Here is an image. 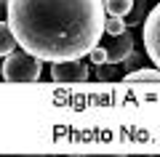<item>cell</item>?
Returning <instances> with one entry per match:
<instances>
[{"label": "cell", "instance_id": "cell-1", "mask_svg": "<svg viewBox=\"0 0 160 157\" xmlns=\"http://www.w3.org/2000/svg\"><path fill=\"white\" fill-rule=\"evenodd\" d=\"M104 0H8L16 43L43 61L83 59L104 35Z\"/></svg>", "mask_w": 160, "mask_h": 157}, {"label": "cell", "instance_id": "cell-2", "mask_svg": "<svg viewBox=\"0 0 160 157\" xmlns=\"http://www.w3.org/2000/svg\"><path fill=\"white\" fill-rule=\"evenodd\" d=\"M6 83H38L40 72H43V59L32 56L29 51H16L13 48L11 53L6 56L3 67H0Z\"/></svg>", "mask_w": 160, "mask_h": 157}, {"label": "cell", "instance_id": "cell-3", "mask_svg": "<svg viewBox=\"0 0 160 157\" xmlns=\"http://www.w3.org/2000/svg\"><path fill=\"white\" fill-rule=\"evenodd\" d=\"M144 45H147V56L160 69V3L147 13V22H144Z\"/></svg>", "mask_w": 160, "mask_h": 157}, {"label": "cell", "instance_id": "cell-4", "mask_svg": "<svg viewBox=\"0 0 160 157\" xmlns=\"http://www.w3.org/2000/svg\"><path fill=\"white\" fill-rule=\"evenodd\" d=\"M51 80H53V83H86V80H88V67L83 64V59L53 61Z\"/></svg>", "mask_w": 160, "mask_h": 157}, {"label": "cell", "instance_id": "cell-5", "mask_svg": "<svg viewBox=\"0 0 160 157\" xmlns=\"http://www.w3.org/2000/svg\"><path fill=\"white\" fill-rule=\"evenodd\" d=\"M131 51H133V35L128 32V29H123L120 35H115L112 45H107V61L120 64L128 53H131Z\"/></svg>", "mask_w": 160, "mask_h": 157}, {"label": "cell", "instance_id": "cell-6", "mask_svg": "<svg viewBox=\"0 0 160 157\" xmlns=\"http://www.w3.org/2000/svg\"><path fill=\"white\" fill-rule=\"evenodd\" d=\"M133 6H136V0H104V11L109 16H123L126 19Z\"/></svg>", "mask_w": 160, "mask_h": 157}, {"label": "cell", "instance_id": "cell-7", "mask_svg": "<svg viewBox=\"0 0 160 157\" xmlns=\"http://www.w3.org/2000/svg\"><path fill=\"white\" fill-rule=\"evenodd\" d=\"M16 45L19 43H16V37H13V32H11V24L0 22V56H8Z\"/></svg>", "mask_w": 160, "mask_h": 157}, {"label": "cell", "instance_id": "cell-8", "mask_svg": "<svg viewBox=\"0 0 160 157\" xmlns=\"http://www.w3.org/2000/svg\"><path fill=\"white\" fill-rule=\"evenodd\" d=\"M160 83V69H131L126 75V83Z\"/></svg>", "mask_w": 160, "mask_h": 157}, {"label": "cell", "instance_id": "cell-9", "mask_svg": "<svg viewBox=\"0 0 160 157\" xmlns=\"http://www.w3.org/2000/svg\"><path fill=\"white\" fill-rule=\"evenodd\" d=\"M123 29H126V19L123 16H109V19H104V32L107 35H120L123 32Z\"/></svg>", "mask_w": 160, "mask_h": 157}, {"label": "cell", "instance_id": "cell-10", "mask_svg": "<svg viewBox=\"0 0 160 157\" xmlns=\"http://www.w3.org/2000/svg\"><path fill=\"white\" fill-rule=\"evenodd\" d=\"M91 56V61H93V67H102L104 61H107V48H102V45H96V48L88 53Z\"/></svg>", "mask_w": 160, "mask_h": 157}, {"label": "cell", "instance_id": "cell-11", "mask_svg": "<svg viewBox=\"0 0 160 157\" xmlns=\"http://www.w3.org/2000/svg\"><path fill=\"white\" fill-rule=\"evenodd\" d=\"M115 67H118V64H112V61H104V64H102V69H96V77H99V80H109L115 72H118Z\"/></svg>", "mask_w": 160, "mask_h": 157}, {"label": "cell", "instance_id": "cell-12", "mask_svg": "<svg viewBox=\"0 0 160 157\" xmlns=\"http://www.w3.org/2000/svg\"><path fill=\"white\" fill-rule=\"evenodd\" d=\"M139 19H142V6H133L131 13L126 16V27H133V24H139Z\"/></svg>", "mask_w": 160, "mask_h": 157}, {"label": "cell", "instance_id": "cell-13", "mask_svg": "<svg viewBox=\"0 0 160 157\" xmlns=\"http://www.w3.org/2000/svg\"><path fill=\"white\" fill-rule=\"evenodd\" d=\"M123 64H126V67H139V53H136V51H131V53L123 59Z\"/></svg>", "mask_w": 160, "mask_h": 157}, {"label": "cell", "instance_id": "cell-14", "mask_svg": "<svg viewBox=\"0 0 160 157\" xmlns=\"http://www.w3.org/2000/svg\"><path fill=\"white\" fill-rule=\"evenodd\" d=\"M8 13V0H0V19Z\"/></svg>", "mask_w": 160, "mask_h": 157}, {"label": "cell", "instance_id": "cell-15", "mask_svg": "<svg viewBox=\"0 0 160 157\" xmlns=\"http://www.w3.org/2000/svg\"><path fill=\"white\" fill-rule=\"evenodd\" d=\"M0 67H3V61H0Z\"/></svg>", "mask_w": 160, "mask_h": 157}]
</instances>
